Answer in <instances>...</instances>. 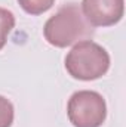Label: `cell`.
<instances>
[{
  "mask_svg": "<svg viewBox=\"0 0 126 127\" xmlns=\"http://www.w3.org/2000/svg\"><path fill=\"white\" fill-rule=\"evenodd\" d=\"M43 35L49 44L55 47H67L89 40L94 35V27L86 21L77 3H68L46 21Z\"/></svg>",
  "mask_w": 126,
  "mask_h": 127,
  "instance_id": "obj_1",
  "label": "cell"
},
{
  "mask_svg": "<svg viewBox=\"0 0 126 127\" xmlns=\"http://www.w3.org/2000/svg\"><path fill=\"white\" fill-rule=\"evenodd\" d=\"M108 52L92 40H83L76 43L65 56V69L76 80H96L102 77L108 71Z\"/></svg>",
  "mask_w": 126,
  "mask_h": 127,
  "instance_id": "obj_2",
  "label": "cell"
},
{
  "mask_svg": "<svg viewBox=\"0 0 126 127\" xmlns=\"http://www.w3.org/2000/svg\"><path fill=\"white\" fill-rule=\"evenodd\" d=\"M67 114L74 127H101L107 118V105L98 92L79 90L68 99Z\"/></svg>",
  "mask_w": 126,
  "mask_h": 127,
  "instance_id": "obj_3",
  "label": "cell"
},
{
  "mask_svg": "<svg viewBox=\"0 0 126 127\" xmlns=\"http://www.w3.org/2000/svg\"><path fill=\"white\" fill-rule=\"evenodd\" d=\"M80 9L92 27H110L123 18L125 0H82Z\"/></svg>",
  "mask_w": 126,
  "mask_h": 127,
  "instance_id": "obj_4",
  "label": "cell"
},
{
  "mask_svg": "<svg viewBox=\"0 0 126 127\" xmlns=\"http://www.w3.org/2000/svg\"><path fill=\"white\" fill-rule=\"evenodd\" d=\"M15 27V16L10 10L0 7V50L4 47L9 32Z\"/></svg>",
  "mask_w": 126,
  "mask_h": 127,
  "instance_id": "obj_5",
  "label": "cell"
},
{
  "mask_svg": "<svg viewBox=\"0 0 126 127\" xmlns=\"http://www.w3.org/2000/svg\"><path fill=\"white\" fill-rule=\"evenodd\" d=\"M19 6L30 15H42L43 12L49 10L55 0H18Z\"/></svg>",
  "mask_w": 126,
  "mask_h": 127,
  "instance_id": "obj_6",
  "label": "cell"
},
{
  "mask_svg": "<svg viewBox=\"0 0 126 127\" xmlns=\"http://www.w3.org/2000/svg\"><path fill=\"white\" fill-rule=\"evenodd\" d=\"M13 123V105L0 95V127H10Z\"/></svg>",
  "mask_w": 126,
  "mask_h": 127,
  "instance_id": "obj_7",
  "label": "cell"
}]
</instances>
